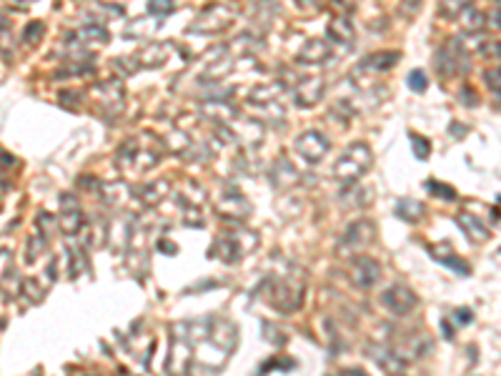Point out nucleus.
Instances as JSON below:
<instances>
[{
    "instance_id": "nucleus-1",
    "label": "nucleus",
    "mask_w": 501,
    "mask_h": 376,
    "mask_svg": "<svg viewBox=\"0 0 501 376\" xmlns=\"http://www.w3.org/2000/svg\"><path fill=\"white\" fill-rule=\"evenodd\" d=\"M371 163H374V154H371L369 143L358 140V143H351V146L338 156L331 176H334L338 183H343V186H351V183L361 181V178L369 174Z\"/></svg>"
},
{
    "instance_id": "nucleus-2",
    "label": "nucleus",
    "mask_w": 501,
    "mask_h": 376,
    "mask_svg": "<svg viewBox=\"0 0 501 376\" xmlns=\"http://www.w3.org/2000/svg\"><path fill=\"white\" fill-rule=\"evenodd\" d=\"M248 108H251V118L256 123L278 125L286 118L278 85H256L254 91L248 93Z\"/></svg>"
},
{
    "instance_id": "nucleus-3",
    "label": "nucleus",
    "mask_w": 501,
    "mask_h": 376,
    "mask_svg": "<svg viewBox=\"0 0 501 376\" xmlns=\"http://www.w3.org/2000/svg\"><path fill=\"white\" fill-rule=\"evenodd\" d=\"M161 160V151L151 146V136H138V138L125 140L116 156V163L121 171H133L143 174Z\"/></svg>"
},
{
    "instance_id": "nucleus-4",
    "label": "nucleus",
    "mask_w": 501,
    "mask_h": 376,
    "mask_svg": "<svg viewBox=\"0 0 501 376\" xmlns=\"http://www.w3.org/2000/svg\"><path fill=\"white\" fill-rule=\"evenodd\" d=\"M258 246V236H256L254 231H246V229H236V231H228L226 236H221L216 241V249L213 253L221 258V261H226V264H234L238 258H243L248 251H254Z\"/></svg>"
},
{
    "instance_id": "nucleus-5",
    "label": "nucleus",
    "mask_w": 501,
    "mask_h": 376,
    "mask_svg": "<svg viewBox=\"0 0 501 376\" xmlns=\"http://www.w3.org/2000/svg\"><path fill=\"white\" fill-rule=\"evenodd\" d=\"M374 236H376V226H374V221H369V218L354 221L349 229H346V233L341 236V241H338V256H351V258L361 256V253L371 246Z\"/></svg>"
},
{
    "instance_id": "nucleus-6",
    "label": "nucleus",
    "mask_w": 501,
    "mask_h": 376,
    "mask_svg": "<svg viewBox=\"0 0 501 376\" xmlns=\"http://www.w3.org/2000/svg\"><path fill=\"white\" fill-rule=\"evenodd\" d=\"M389 348H391L393 354H396L404 364L419 362V359L431 354V336L424 334V331H409V334L398 336L393 344H389Z\"/></svg>"
},
{
    "instance_id": "nucleus-7",
    "label": "nucleus",
    "mask_w": 501,
    "mask_h": 376,
    "mask_svg": "<svg viewBox=\"0 0 501 376\" xmlns=\"http://www.w3.org/2000/svg\"><path fill=\"white\" fill-rule=\"evenodd\" d=\"M236 15H238V10L231 6H208L193 21L191 30L193 33H218V30H226L228 25H234Z\"/></svg>"
},
{
    "instance_id": "nucleus-8",
    "label": "nucleus",
    "mask_w": 501,
    "mask_h": 376,
    "mask_svg": "<svg viewBox=\"0 0 501 376\" xmlns=\"http://www.w3.org/2000/svg\"><path fill=\"white\" fill-rule=\"evenodd\" d=\"M349 279L356 289L369 291V289H374L381 281V264H378L376 258L366 256V253L354 256L349 261Z\"/></svg>"
},
{
    "instance_id": "nucleus-9",
    "label": "nucleus",
    "mask_w": 501,
    "mask_h": 376,
    "mask_svg": "<svg viewBox=\"0 0 501 376\" xmlns=\"http://www.w3.org/2000/svg\"><path fill=\"white\" fill-rule=\"evenodd\" d=\"M381 304L389 313L393 316H409L411 311H416L419 306V296L404 284H393L381 293Z\"/></svg>"
},
{
    "instance_id": "nucleus-10",
    "label": "nucleus",
    "mask_w": 501,
    "mask_h": 376,
    "mask_svg": "<svg viewBox=\"0 0 501 376\" xmlns=\"http://www.w3.org/2000/svg\"><path fill=\"white\" fill-rule=\"evenodd\" d=\"M329 138L323 136L321 131H303L298 138H296V151L309 160V163H318L321 158H326L329 154Z\"/></svg>"
},
{
    "instance_id": "nucleus-11",
    "label": "nucleus",
    "mask_w": 501,
    "mask_h": 376,
    "mask_svg": "<svg viewBox=\"0 0 501 376\" xmlns=\"http://www.w3.org/2000/svg\"><path fill=\"white\" fill-rule=\"evenodd\" d=\"M216 211L218 216H223L226 221L241 223L251 216V203L246 201V196H241L238 191H228L216 201Z\"/></svg>"
},
{
    "instance_id": "nucleus-12",
    "label": "nucleus",
    "mask_w": 501,
    "mask_h": 376,
    "mask_svg": "<svg viewBox=\"0 0 501 376\" xmlns=\"http://www.w3.org/2000/svg\"><path fill=\"white\" fill-rule=\"evenodd\" d=\"M58 229L65 236H76L83 229V209L76 201V196H61V213H58Z\"/></svg>"
},
{
    "instance_id": "nucleus-13",
    "label": "nucleus",
    "mask_w": 501,
    "mask_h": 376,
    "mask_svg": "<svg viewBox=\"0 0 501 376\" xmlns=\"http://www.w3.org/2000/svg\"><path fill=\"white\" fill-rule=\"evenodd\" d=\"M110 41V33L101 25H81L68 35V43L83 50H101Z\"/></svg>"
},
{
    "instance_id": "nucleus-14",
    "label": "nucleus",
    "mask_w": 501,
    "mask_h": 376,
    "mask_svg": "<svg viewBox=\"0 0 501 376\" xmlns=\"http://www.w3.org/2000/svg\"><path fill=\"white\" fill-rule=\"evenodd\" d=\"M323 93H326V81L321 76H311L303 78L301 83L294 88V101L301 108H311V105H316L321 101Z\"/></svg>"
},
{
    "instance_id": "nucleus-15",
    "label": "nucleus",
    "mask_w": 501,
    "mask_h": 376,
    "mask_svg": "<svg viewBox=\"0 0 501 376\" xmlns=\"http://www.w3.org/2000/svg\"><path fill=\"white\" fill-rule=\"evenodd\" d=\"M298 181H301V174H298V168L291 163L289 156H278L276 163L271 166V183H274L278 191H289V188H294Z\"/></svg>"
},
{
    "instance_id": "nucleus-16",
    "label": "nucleus",
    "mask_w": 501,
    "mask_h": 376,
    "mask_svg": "<svg viewBox=\"0 0 501 376\" xmlns=\"http://www.w3.org/2000/svg\"><path fill=\"white\" fill-rule=\"evenodd\" d=\"M93 96L98 98V103L103 105V108H108V111H113V116L116 113H121V108H123V101H125V93H123V85H121V81H105V83L96 85V91H93Z\"/></svg>"
},
{
    "instance_id": "nucleus-17",
    "label": "nucleus",
    "mask_w": 501,
    "mask_h": 376,
    "mask_svg": "<svg viewBox=\"0 0 501 376\" xmlns=\"http://www.w3.org/2000/svg\"><path fill=\"white\" fill-rule=\"evenodd\" d=\"M331 56V43L321 41V38H314L298 50V61L301 63H311V65H318V63L329 61Z\"/></svg>"
},
{
    "instance_id": "nucleus-18",
    "label": "nucleus",
    "mask_w": 501,
    "mask_h": 376,
    "mask_svg": "<svg viewBox=\"0 0 501 376\" xmlns=\"http://www.w3.org/2000/svg\"><path fill=\"white\" fill-rule=\"evenodd\" d=\"M459 43H451V45H444V48L436 53V70H439L441 78H453L456 76V68H459Z\"/></svg>"
},
{
    "instance_id": "nucleus-19",
    "label": "nucleus",
    "mask_w": 501,
    "mask_h": 376,
    "mask_svg": "<svg viewBox=\"0 0 501 376\" xmlns=\"http://www.w3.org/2000/svg\"><path fill=\"white\" fill-rule=\"evenodd\" d=\"M203 113H206L208 118L216 121V123H228V125H231V121L238 118V111L231 103H226L223 98H213V101L203 103Z\"/></svg>"
},
{
    "instance_id": "nucleus-20",
    "label": "nucleus",
    "mask_w": 501,
    "mask_h": 376,
    "mask_svg": "<svg viewBox=\"0 0 501 376\" xmlns=\"http://www.w3.org/2000/svg\"><path fill=\"white\" fill-rule=\"evenodd\" d=\"M165 58H168V48L163 43H153V45H145L136 53V63L141 68H159L163 65Z\"/></svg>"
},
{
    "instance_id": "nucleus-21",
    "label": "nucleus",
    "mask_w": 501,
    "mask_h": 376,
    "mask_svg": "<svg viewBox=\"0 0 501 376\" xmlns=\"http://www.w3.org/2000/svg\"><path fill=\"white\" fill-rule=\"evenodd\" d=\"M398 53H391V50H376V53H371V56L364 58L361 63V68L366 70H374V73H384V70H391V65L398 63Z\"/></svg>"
},
{
    "instance_id": "nucleus-22",
    "label": "nucleus",
    "mask_w": 501,
    "mask_h": 376,
    "mask_svg": "<svg viewBox=\"0 0 501 376\" xmlns=\"http://www.w3.org/2000/svg\"><path fill=\"white\" fill-rule=\"evenodd\" d=\"M211 336H213V342H216V346H218L223 354L234 351V346H236V326L231 324V321H218V324H216V328H211Z\"/></svg>"
},
{
    "instance_id": "nucleus-23",
    "label": "nucleus",
    "mask_w": 501,
    "mask_h": 376,
    "mask_svg": "<svg viewBox=\"0 0 501 376\" xmlns=\"http://www.w3.org/2000/svg\"><path fill=\"white\" fill-rule=\"evenodd\" d=\"M329 38L331 43H351L354 41V25L346 15H336L329 21Z\"/></svg>"
},
{
    "instance_id": "nucleus-24",
    "label": "nucleus",
    "mask_w": 501,
    "mask_h": 376,
    "mask_svg": "<svg viewBox=\"0 0 501 376\" xmlns=\"http://www.w3.org/2000/svg\"><path fill=\"white\" fill-rule=\"evenodd\" d=\"M459 226L467 231V236L474 238V241H487L489 233H491V231H489L474 213H469V211H461L459 213Z\"/></svg>"
},
{
    "instance_id": "nucleus-25",
    "label": "nucleus",
    "mask_w": 501,
    "mask_h": 376,
    "mask_svg": "<svg viewBox=\"0 0 501 376\" xmlns=\"http://www.w3.org/2000/svg\"><path fill=\"white\" fill-rule=\"evenodd\" d=\"M396 213L409 223H419L421 218L426 216V209H424V203L413 201V198H404V201H398Z\"/></svg>"
},
{
    "instance_id": "nucleus-26",
    "label": "nucleus",
    "mask_w": 501,
    "mask_h": 376,
    "mask_svg": "<svg viewBox=\"0 0 501 376\" xmlns=\"http://www.w3.org/2000/svg\"><path fill=\"white\" fill-rule=\"evenodd\" d=\"M141 201L143 203H159V201H163L165 196H168V183L165 181H156V183H145L141 191Z\"/></svg>"
},
{
    "instance_id": "nucleus-27",
    "label": "nucleus",
    "mask_w": 501,
    "mask_h": 376,
    "mask_svg": "<svg viewBox=\"0 0 501 376\" xmlns=\"http://www.w3.org/2000/svg\"><path fill=\"white\" fill-rule=\"evenodd\" d=\"M461 21H464V25H467V30H471V33H479L481 28H484V23H487V18H484V13H481L479 8H474L471 3H469L464 10H461L459 15Z\"/></svg>"
},
{
    "instance_id": "nucleus-28",
    "label": "nucleus",
    "mask_w": 501,
    "mask_h": 376,
    "mask_svg": "<svg viewBox=\"0 0 501 376\" xmlns=\"http://www.w3.org/2000/svg\"><path fill=\"white\" fill-rule=\"evenodd\" d=\"M234 65V58L231 56H223L221 61H213L206 70H203V78H211V81H218L221 76H226L228 70Z\"/></svg>"
},
{
    "instance_id": "nucleus-29",
    "label": "nucleus",
    "mask_w": 501,
    "mask_h": 376,
    "mask_svg": "<svg viewBox=\"0 0 501 376\" xmlns=\"http://www.w3.org/2000/svg\"><path fill=\"white\" fill-rule=\"evenodd\" d=\"M108 201L116 206V209H128L131 206V191L125 186H110L108 188Z\"/></svg>"
},
{
    "instance_id": "nucleus-30",
    "label": "nucleus",
    "mask_w": 501,
    "mask_h": 376,
    "mask_svg": "<svg viewBox=\"0 0 501 376\" xmlns=\"http://www.w3.org/2000/svg\"><path fill=\"white\" fill-rule=\"evenodd\" d=\"M43 35H45V28H43V23H28L25 25V35H23V38H25V43L28 45H38V43L43 41Z\"/></svg>"
},
{
    "instance_id": "nucleus-31",
    "label": "nucleus",
    "mask_w": 501,
    "mask_h": 376,
    "mask_svg": "<svg viewBox=\"0 0 501 376\" xmlns=\"http://www.w3.org/2000/svg\"><path fill=\"white\" fill-rule=\"evenodd\" d=\"M176 10V0H148L151 15H171Z\"/></svg>"
},
{
    "instance_id": "nucleus-32",
    "label": "nucleus",
    "mask_w": 501,
    "mask_h": 376,
    "mask_svg": "<svg viewBox=\"0 0 501 376\" xmlns=\"http://www.w3.org/2000/svg\"><path fill=\"white\" fill-rule=\"evenodd\" d=\"M469 6V0H441V13L444 15H449V18H459L461 15V10Z\"/></svg>"
},
{
    "instance_id": "nucleus-33",
    "label": "nucleus",
    "mask_w": 501,
    "mask_h": 376,
    "mask_svg": "<svg viewBox=\"0 0 501 376\" xmlns=\"http://www.w3.org/2000/svg\"><path fill=\"white\" fill-rule=\"evenodd\" d=\"M23 293H25V299H30L33 304H38V301L45 296V291L41 289V284H38V281H33V279L23 284Z\"/></svg>"
},
{
    "instance_id": "nucleus-34",
    "label": "nucleus",
    "mask_w": 501,
    "mask_h": 376,
    "mask_svg": "<svg viewBox=\"0 0 501 376\" xmlns=\"http://www.w3.org/2000/svg\"><path fill=\"white\" fill-rule=\"evenodd\" d=\"M13 269V251L10 249H0V281L6 279L8 273Z\"/></svg>"
},
{
    "instance_id": "nucleus-35",
    "label": "nucleus",
    "mask_w": 501,
    "mask_h": 376,
    "mask_svg": "<svg viewBox=\"0 0 501 376\" xmlns=\"http://www.w3.org/2000/svg\"><path fill=\"white\" fill-rule=\"evenodd\" d=\"M53 226H55V221L48 216V213H41V216H38V229H41L43 241H48V238L53 236Z\"/></svg>"
},
{
    "instance_id": "nucleus-36",
    "label": "nucleus",
    "mask_w": 501,
    "mask_h": 376,
    "mask_svg": "<svg viewBox=\"0 0 501 376\" xmlns=\"http://www.w3.org/2000/svg\"><path fill=\"white\" fill-rule=\"evenodd\" d=\"M409 85H411L416 93L424 91L426 88V73L424 70H411V73H409Z\"/></svg>"
},
{
    "instance_id": "nucleus-37",
    "label": "nucleus",
    "mask_w": 501,
    "mask_h": 376,
    "mask_svg": "<svg viewBox=\"0 0 501 376\" xmlns=\"http://www.w3.org/2000/svg\"><path fill=\"white\" fill-rule=\"evenodd\" d=\"M411 143H413V154L419 156V158H426V156H429V140L421 138L419 133H411Z\"/></svg>"
},
{
    "instance_id": "nucleus-38",
    "label": "nucleus",
    "mask_w": 501,
    "mask_h": 376,
    "mask_svg": "<svg viewBox=\"0 0 501 376\" xmlns=\"http://www.w3.org/2000/svg\"><path fill=\"white\" fill-rule=\"evenodd\" d=\"M487 83L494 88V91H501V65H494V68L487 70Z\"/></svg>"
},
{
    "instance_id": "nucleus-39",
    "label": "nucleus",
    "mask_w": 501,
    "mask_h": 376,
    "mask_svg": "<svg viewBox=\"0 0 501 376\" xmlns=\"http://www.w3.org/2000/svg\"><path fill=\"white\" fill-rule=\"evenodd\" d=\"M429 191L436 196H441V198H453V191L449 186H444V183H436V181H429Z\"/></svg>"
},
{
    "instance_id": "nucleus-40",
    "label": "nucleus",
    "mask_w": 501,
    "mask_h": 376,
    "mask_svg": "<svg viewBox=\"0 0 501 376\" xmlns=\"http://www.w3.org/2000/svg\"><path fill=\"white\" fill-rule=\"evenodd\" d=\"M41 244H45L43 238H33V241H28V251H25L28 261H35V258H38V253H41V249H38V246H41Z\"/></svg>"
},
{
    "instance_id": "nucleus-41",
    "label": "nucleus",
    "mask_w": 501,
    "mask_h": 376,
    "mask_svg": "<svg viewBox=\"0 0 501 376\" xmlns=\"http://www.w3.org/2000/svg\"><path fill=\"white\" fill-rule=\"evenodd\" d=\"M13 3H18V6H30V3H35V0H13Z\"/></svg>"
},
{
    "instance_id": "nucleus-42",
    "label": "nucleus",
    "mask_w": 501,
    "mask_h": 376,
    "mask_svg": "<svg viewBox=\"0 0 501 376\" xmlns=\"http://www.w3.org/2000/svg\"><path fill=\"white\" fill-rule=\"evenodd\" d=\"M0 25H3V18H0Z\"/></svg>"
},
{
    "instance_id": "nucleus-43",
    "label": "nucleus",
    "mask_w": 501,
    "mask_h": 376,
    "mask_svg": "<svg viewBox=\"0 0 501 376\" xmlns=\"http://www.w3.org/2000/svg\"><path fill=\"white\" fill-rule=\"evenodd\" d=\"M391 376H401V374H391Z\"/></svg>"
},
{
    "instance_id": "nucleus-44",
    "label": "nucleus",
    "mask_w": 501,
    "mask_h": 376,
    "mask_svg": "<svg viewBox=\"0 0 501 376\" xmlns=\"http://www.w3.org/2000/svg\"><path fill=\"white\" fill-rule=\"evenodd\" d=\"M499 6H501V0H499Z\"/></svg>"
}]
</instances>
